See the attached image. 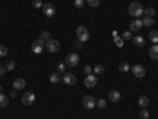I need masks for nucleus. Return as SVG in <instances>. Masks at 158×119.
Instances as JSON below:
<instances>
[{
  "label": "nucleus",
  "mask_w": 158,
  "mask_h": 119,
  "mask_svg": "<svg viewBox=\"0 0 158 119\" xmlns=\"http://www.w3.org/2000/svg\"><path fill=\"white\" fill-rule=\"evenodd\" d=\"M128 13H130V16H133V18H139L144 15V8L139 2H131L130 7H128Z\"/></svg>",
  "instance_id": "f257e3e1"
},
{
  "label": "nucleus",
  "mask_w": 158,
  "mask_h": 119,
  "mask_svg": "<svg viewBox=\"0 0 158 119\" xmlns=\"http://www.w3.org/2000/svg\"><path fill=\"white\" fill-rule=\"evenodd\" d=\"M76 35H77V42H81V43H85L90 40V33H89L87 27H84V25H79L76 29Z\"/></svg>",
  "instance_id": "f03ea898"
},
{
  "label": "nucleus",
  "mask_w": 158,
  "mask_h": 119,
  "mask_svg": "<svg viewBox=\"0 0 158 119\" xmlns=\"http://www.w3.org/2000/svg\"><path fill=\"white\" fill-rule=\"evenodd\" d=\"M65 64H67V67H77L79 65V54L77 52H71V54H68L67 59H65Z\"/></svg>",
  "instance_id": "7ed1b4c3"
},
{
  "label": "nucleus",
  "mask_w": 158,
  "mask_h": 119,
  "mask_svg": "<svg viewBox=\"0 0 158 119\" xmlns=\"http://www.w3.org/2000/svg\"><path fill=\"white\" fill-rule=\"evenodd\" d=\"M43 49H46V43L43 42L41 38L35 40V42L32 43V51L35 52V54H41V52H43Z\"/></svg>",
  "instance_id": "20e7f679"
},
{
  "label": "nucleus",
  "mask_w": 158,
  "mask_h": 119,
  "mask_svg": "<svg viewBox=\"0 0 158 119\" xmlns=\"http://www.w3.org/2000/svg\"><path fill=\"white\" fill-rule=\"evenodd\" d=\"M46 49L49 51V52H57L59 49H60V43H59V40H54V38H51V40H48L46 42Z\"/></svg>",
  "instance_id": "39448f33"
},
{
  "label": "nucleus",
  "mask_w": 158,
  "mask_h": 119,
  "mask_svg": "<svg viewBox=\"0 0 158 119\" xmlns=\"http://www.w3.org/2000/svg\"><path fill=\"white\" fill-rule=\"evenodd\" d=\"M82 105H84V108H87V110H94L97 107V99L92 97V95H85L82 99Z\"/></svg>",
  "instance_id": "423d86ee"
},
{
  "label": "nucleus",
  "mask_w": 158,
  "mask_h": 119,
  "mask_svg": "<svg viewBox=\"0 0 158 119\" xmlns=\"http://www.w3.org/2000/svg\"><path fill=\"white\" fill-rule=\"evenodd\" d=\"M41 11H43V15L46 18H54L56 16V8H54V5H52V3H44L43 8H41Z\"/></svg>",
  "instance_id": "0eeeda50"
},
{
  "label": "nucleus",
  "mask_w": 158,
  "mask_h": 119,
  "mask_svg": "<svg viewBox=\"0 0 158 119\" xmlns=\"http://www.w3.org/2000/svg\"><path fill=\"white\" fill-rule=\"evenodd\" d=\"M131 73H133L136 78H144L146 76V68H144L141 64H136V65L131 67Z\"/></svg>",
  "instance_id": "6e6552de"
},
{
  "label": "nucleus",
  "mask_w": 158,
  "mask_h": 119,
  "mask_svg": "<svg viewBox=\"0 0 158 119\" xmlns=\"http://www.w3.org/2000/svg\"><path fill=\"white\" fill-rule=\"evenodd\" d=\"M35 100H36V95L33 94V92H25V94L22 95V99H21V102L24 105H32V103H35Z\"/></svg>",
  "instance_id": "1a4fd4ad"
},
{
  "label": "nucleus",
  "mask_w": 158,
  "mask_h": 119,
  "mask_svg": "<svg viewBox=\"0 0 158 119\" xmlns=\"http://www.w3.org/2000/svg\"><path fill=\"white\" fill-rule=\"evenodd\" d=\"M97 83H98V79H97V75H87L85 76V79H84V84H85V87H95L97 86Z\"/></svg>",
  "instance_id": "9d476101"
},
{
  "label": "nucleus",
  "mask_w": 158,
  "mask_h": 119,
  "mask_svg": "<svg viewBox=\"0 0 158 119\" xmlns=\"http://www.w3.org/2000/svg\"><path fill=\"white\" fill-rule=\"evenodd\" d=\"M141 29H142V19L135 18L133 21L130 22V30H131V32H139Z\"/></svg>",
  "instance_id": "9b49d317"
},
{
  "label": "nucleus",
  "mask_w": 158,
  "mask_h": 119,
  "mask_svg": "<svg viewBox=\"0 0 158 119\" xmlns=\"http://www.w3.org/2000/svg\"><path fill=\"white\" fill-rule=\"evenodd\" d=\"M62 81L67 84V86H74V83H76V76H74L73 73H63Z\"/></svg>",
  "instance_id": "f8f14e48"
},
{
  "label": "nucleus",
  "mask_w": 158,
  "mask_h": 119,
  "mask_svg": "<svg viewBox=\"0 0 158 119\" xmlns=\"http://www.w3.org/2000/svg\"><path fill=\"white\" fill-rule=\"evenodd\" d=\"M13 87H15L16 90H21L25 87V79L24 78H16L15 81H13Z\"/></svg>",
  "instance_id": "ddd939ff"
},
{
  "label": "nucleus",
  "mask_w": 158,
  "mask_h": 119,
  "mask_svg": "<svg viewBox=\"0 0 158 119\" xmlns=\"http://www.w3.org/2000/svg\"><path fill=\"white\" fill-rule=\"evenodd\" d=\"M49 81H51V83H54V84L60 83V81H62V76H60V73H59V72H52V73L49 75Z\"/></svg>",
  "instance_id": "4468645a"
},
{
  "label": "nucleus",
  "mask_w": 158,
  "mask_h": 119,
  "mask_svg": "<svg viewBox=\"0 0 158 119\" xmlns=\"http://www.w3.org/2000/svg\"><path fill=\"white\" fill-rule=\"evenodd\" d=\"M149 56H150L152 60H158V45H153L149 49Z\"/></svg>",
  "instance_id": "2eb2a0df"
},
{
  "label": "nucleus",
  "mask_w": 158,
  "mask_h": 119,
  "mask_svg": "<svg viewBox=\"0 0 158 119\" xmlns=\"http://www.w3.org/2000/svg\"><path fill=\"white\" fill-rule=\"evenodd\" d=\"M133 43H135V46H144V43H146V38H144L142 35H136V37H133Z\"/></svg>",
  "instance_id": "dca6fc26"
},
{
  "label": "nucleus",
  "mask_w": 158,
  "mask_h": 119,
  "mask_svg": "<svg viewBox=\"0 0 158 119\" xmlns=\"http://www.w3.org/2000/svg\"><path fill=\"white\" fill-rule=\"evenodd\" d=\"M8 103H10V97H8V95H5L3 92H2V94H0V108L8 107Z\"/></svg>",
  "instance_id": "f3484780"
},
{
  "label": "nucleus",
  "mask_w": 158,
  "mask_h": 119,
  "mask_svg": "<svg viewBox=\"0 0 158 119\" xmlns=\"http://www.w3.org/2000/svg\"><path fill=\"white\" fill-rule=\"evenodd\" d=\"M138 103H139V107H141V108H147V105H149V99H147L146 95H141V97L138 99Z\"/></svg>",
  "instance_id": "a211bd4d"
},
{
  "label": "nucleus",
  "mask_w": 158,
  "mask_h": 119,
  "mask_svg": "<svg viewBox=\"0 0 158 119\" xmlns=\"http://www.w3.org/2000/svg\"><path fill=\"white\" fill-rule=\"evenodd\" d=\"M109 99L112 100V102H118V100H120V92H118V90H111L109 92Z\"/></svg>",
  "instance_id": "6ab92c4d"
},
{
  "label": "nucleus",
  "mask_w": 158,
  "mask_h": 119,
  "mask_svg": "<svg viewBox=\"0 0 158 119\" xmlns=\"http://www.w3.org/2000/svg\"><path fill=\"white\" fill-rule=\"evenodd\" d=\"M149 40H150L153 45H158V30H152L149 33Z\"/></svg>",
  "instance_id": "aec40b11"
},
{
  "label": "nucleus",
  "mask_w": 158,
  "mask_h": 119,
  "mask_svg": "<svg viewBox=\"0 0 158 119\" xmlns=\"http://www.w3.org/2000/svg\"><path fill=\"white\" fill-rule=\"evenodd\" d=\"M156 15V11H155V8H144V16H146V18H153Z\"/></svg>",
  "instance_id": "412c9836"
},
{
  "label": "nucleus",
  "mask_w": 158,
  "mask_h": 119,
  "mask_svg": "<svg viewBox=\"0 0 158 119\" xmlns=\"http://www.w3.org/2000/svg\"><path fill=\"white\" fill-rule=\"evenodd\" d=\"M112 35H114V43L117 45V48H122V46H123V40L117 35V32H115V30L112 32Z\"/></svg>",
  "instance_id": "4be33fe9"
},
{
  "label": "nucleus",
  "mask_w": 158,
  "mask_h": 119,
  "mask_svg": "<svg viewBox=\"0 0 158 119\" xmlns=\"http://www.w3.org/2000/svg\"><path fill=\"white\" fill-rule=\"evenodd\" d=\"M142 25H146V27H152L153 25V18H142Z\"/></svg>",
  "instance_id": "5701e85b"
},
{
  "label": "nucleus",
  "mask_w": 158,
  "mask_h": 119,
  "mask_svg": "<svg viewBox=\"0 0 158 119\" xmlns=\"http://www.w3.org/2000/svg\"><path fill=\"white\" fill-rule=\"evenodd\" d=\"M94 73L95 75H103L104 73V67H103L101 64H97L95 67H94Z\"/></svg>",
  "instance_id": "b1692460"
},
{
  "label": "nucleus",
  "mask_w": 158,
  "mask_h": 119,
  "mask_svg": "<svg viewBox=\"0 0 158 119\" xmlns=\"http://www.w3.org/2000/svg\"><path fill=\"white\" fill-rule=\"evenodd\" d=\"M5 68H6V72L15 70V68H16V60H8L6 65H5Z\"/></svg>",
  "instance_id": "393cba45"
},
{
  "label": "nucleus",
  "mask_w": 158,
  "mask_h": 119,
  "mask_svg": "<svg viewBox=\"0 0 158 119\" xmlns=\"http://www.w3.org/2000/svg\"><path fill=\"white\" fill-rule=\"evenodd\" d=\"M40 38H41L43 42H48V40H51V33L48 30H43L41 33H40Z\"/></svg>",
  "instance_id": "a878e982"
},
{
  "label": "nucleus",
  "mask_w": 158,
  "mask_h": 119,
  "mask_svg": "<svg viewBox=\"0 0 158 119\" xmlns=\"http://www.w3.org/2000/svg\"><path fill=\"white\" fill-rule=\"evenodd\" d=\"M118 70L120 72H130V64L128 62H122L120 65H118Z\"/></svg>",
  "instance_id": "bb28decb"
},
{
  "label": "nucleus",
  "mask_w": 158,
  "mask_h": 119,
  "mask_svg": "<svg viewBox=\"0 0 158 119\" xmlns=\"http://www.w3.org/2000/svg\"><path fill=\"white\" fill-rule=\"evenodd\" d=\"M97 108H100V110L106 108V100H104V99H98L97 100Z\"/></svg>",
  "instance_id": "cd10ccee"
},
{
  "label": "nucleus",
  "mask_w": 158,
  "mask_h": 119,
  "mask_svg": "<svg viewBox=\"0 0 158 119\" xmlns=\"http://www.w3.org/2000/svg\"><path fill=\"white\" fill-rule=\"evenodd\" d=\"M65 70H67V64L60 62V64L57 65V72H59V73H65Z\"/></svg>",
  "instance_id": "c85d7f7f"
},
{
  "label": "nucleus",
  "mask_w": 158,
  "mask_h": 119,
  "mask_svg": "<svg viewBox=\"0 0 158 119\" xmlns=\"http://www.w3.org/2000/svg\"><path fill=\"white\" fill-rule=\"evenodd\" d=\"M85 2L90 5V7H94V8H97V7H100V3H101V0H85Z\"/></svg>",
  "instance_id": "c756f323"
},
{
  "label": "nucleus",
  "mask_w": 158,
  "mask_h": 119,
  "mask_svg": "<svg viewBox=\"0 0 158 119\" xmlns=\"http://www.w3.org/2000/svg\"><path fill=\"white\" fill-rule=\"evenodd\" d=\"M8 54V48L5 45H0V57H5Z\"/></svg>",
  "instance_id": "7c9ffc66"
},
{
  "label": "nucleus",
  "mask_w": 158,
  "mask_h": 119,
  "mask_svg": "<svg viewBox=\"0 0 158 119\" xmlns=\"http://www.w3.org/2000/svg\"><path fill=\"white\" fill-rule=\"evenodd\" d=\"M84 5H85V0H74V7H76V8L81 10Z\"/></svg>",
  "instance_id": "2f4dec72"
},
{
  "label": "nucleus",
  "mask_w": 158,
  "mask_h": 119,
  "mask_svg": "<svg viewBox=\"0 0 158 119\" xmlns=\"http://www.w3.org/2000/svg\"><path fill=\"white\" fill-rule=\"evenodd\" d=\"M139 116H141V119H149V111L146 108H142V111L139 113Z\"/></svg>",
  "instance_id": "473e14b6"
},
{
  "label": "nucleus",
  "mask_w": 158,
  "mask_h": 119,
  "mask_svg": "<svg viewBox=\"0 0 158 119\" xmlns=\"http://www.w3.org/2000/svg\"><path fill=\"white\" fill-rule=\"evenodd\" d=\"M32 3H33V7H35V8H40V10H41V8H43V5H44V3L41 2V0H33Z\"/></svg>",
  "instance_id": "72a5a7b5"
},
{
  "label": "nucleus",
  "mask_w": 158,
  "mask_h": 119,
  "mask_svg": "<svg viewBox=\"0 0 158 119\" xmlns=\"http://www.w3.org/2000/svg\"><path fill=\"white\" fill-rule=\"evenodd\" d=\"M122 40H131V33L127 30V32H123L122 33Z\"/></svg>",
  "instance_id": "f704fd0d"
},
{
  "label": "nucleus",
  "mask_w": 158,
  "mask_h": 119,
  "mask_svg": "<svg viewBox=\"0 0 158 119\" xmlns=\"http://www.w3.org/2000/svg\"><path fill=\"white\" fill-rule=\"evenodd\" d=\"M5 73H6V68L3 67V65H2V64H0V76H3Z\"/></svg>",
  "instance_id": "c9c22d12"
},
{
  "label": "nucleus",
  "mask_w": 158,
  "mask_h": 119,
  "mask_svg": "<svg viewBox=\"0 0 158 119\" xmlns=\"http://www.w3.org/2000/svg\"><path fill=\"white\" fill-rule=\"evenodd\" d=\"M84 72H85L87 75H90V72H92V67H90V65H85V67H84Z\"/></svg>",
  "instance_id": "e433bc0d"
},
{
  "label": "nucleus",
  "mask_w": 158,
  "mask_h": 119,
  "mask_svg": "<svg viewBox=\"0 0 158 119\" xmlns=\"http://www.w3.org/2000/svg\"><path fill=\"white\" fill-rule=\"evenodd\" d=\"M15 95H16V89H13V90H11V94H10V97H15Z\"/></svg>",
  "instance_id": "4c0bfd02"
},
{
  "label": "nucleus",
  "mask_w": 158,
  "mask_h": 119,
  "mask_svg": "<svg viewBox=\"0 0 158 119\" xmlns=\"http://www.w3.org/2000/svg\"><path fill=\"white\" fill-rule=\"evenodd\" d=\"M2 90H3V87H2V86H0V94H2Z\"/></svg>",
  "instance_id": "58836bf2"
}]
</instances>
